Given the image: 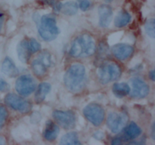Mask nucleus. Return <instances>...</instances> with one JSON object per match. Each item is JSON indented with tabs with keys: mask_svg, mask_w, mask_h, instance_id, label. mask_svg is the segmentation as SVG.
Listing matches in <instances>:
<instances>
[{
	"mask_svg": "<svg viewBox=\"0 0 155 145\" xmlns=\"http://www.w3.org/2000/svg\"><path fill=\"white\" fill-rule=\"evenodd\" d=\"M10 89V85L2 77H0V92H7Z\"/></svg>",
	"mask_w": 155,
	"mask_h": 145,
	"instance_id": "25",
	"label": "nucleus"
},
{
	"mask_svg": "<svg viewBox=\"0 0 155 145\" xmlns=\"http://www.w3.org/2000/svg\"><path fill=\"white\" fill-rule=\"evenodd\" d=\"M112 91L115 96L122 98L130 94V87L127 83L125 82L115 83L112 88Z\"/></svg>",
	"mask_w": 155,
	"mask_h": 145,
	"instance_id": "19",
	"label": "nucleus"
},
{
	"mask_svg": "<svg viewBox=\"0 0 155 145\" xmlns=\"http://www.w3.org/2000/svg\"><path fill=\"white\" fill-rule=\"evenodd\" d=\"M17 52H18V58L22 63L28 62L32 53L30 51L27 39H23L19 42L17 47Z\"/></svg>",
	"mask_w": 155,
	"mask_h": 145,
	"instance_id": "15",
	"label": "nucleus"
},
{
	"mask_svg": "<svg viewBox=\"0 0 155 145\" xmlns=\"http://www.w3.org/2000/svg\"><path fill=\"white\" fill-rule=\"evenodd\" d=\"M128 121V116L124 113H110L107 119V125L113 133L120 132Z\"/></svg>",
	"mask_w": 155,
	"mask_h": 145,
	"instance_id": "9",
	"label": "nucleus"
},
{
	"mask_svg": "<svg viewBox=\"0 0 155 145\" xmlns=\"http://www.w3.org/2000/svg\"><path fill=\"white\" fill-rule=\"evenodd\" d=\"M141 134H142V129L139 128L137 124L132 122L126 127L124 130V134L121 137V138L123 141H127V140L137 138L140 136Z\"/></svg>",
	"mask_w": 155,
	"mask_h": 145,
	"instance_id": "14",
	"label": "nucleus"
},
{
	"mask_svg": "<svg viewBox=\"0 0 155 145\" xmlns=\"http://www.w3.org/2000/svg\"><path fill=\"white\" fill-rule=\"evenodd\" d=\"M145 32L148 34V36L151 38H154L155 32H154V19L151 18L147 21L145 25Z\"/></svg>",
	"mask_w": 155,
	"mask_h": 145,
	"instance_id": "23",
	"label": "nucleus"
},
{
	"mask_svg": "<svg viewBox=\"0 0 155 145\" xmlns=\"http://www.w3.org/2000/svg\"><path fill=\"white\" fill-rule=\"evenodd\" d=\"M38 32L42 39L50 42L55 39L60 33L58 27L56 25V20L50 15H44L41 18L40 24Z\"/></svg>",
	"mask_w": 155,
	"mask_h": 145,
	"instance_id": "3",
	"label": "nucleus"
},
{
	"mask_svg": "<svg viewBox=\"0 0 155 145\" xmlns=\"http://www.w3.org/2000/svg\"><path fill=\"white\" fill-rule=\"evenodd\" d=\"M51 90V85L48 82H42L39 85L35 95V101L36 103H42L45 100L46 95Z\"/></svg>",
	"mask_w": 155,
	"mask_h": 145,
	"instance_id": "18",
	"label": "nucleus"
},
{
	"mask_svg": "<svg viewBox=\"0 0 155 145\" xmlns=\"http://www.w3.org/2000/svg\"><path fill=\"white\" fill-rule=\"evenodd\" d=\"M36 82L30 75L21 76L15 83V89L21 96H29L36 90Z\"/></svg>",
	"mask_w": 155,
	"mask_h": 145,
	"instance_id": "8",
	"label": "nucleus"
},
{
	"mask_svg": "<svg viewBox=\"0 0 155 145\" xmlns=\"http://www.w3.org/2000/svg\"><path fill=\"white\" fill-rule=\"evenodd\" d=\"M5 102L8 107L21 113H29L32 108V104L30 101L13 93L8 94L6 95Z\"/></svg>",
	"mask_w": 155,
	"mask_h": 145,
	"instance_id": "6",
	"label": "nucleus"
},
{
	"mask_svg": "<svg viewBox=\"0 0 155 145\" xmlns=\"http://www.w3.org/2000/svg\"><path fill=\"white\" fill-rule=\"evenodd\" d=\"M2 125H3V124H2V123H1V122H0V128H1L2 127Z\"/></svg>",
	"mask_w": 155,
	"mask_h": 145,
	"instance_id": "33",
	"label": "nucleus"
},
{
	"mask_svg": "<svg viewBox=\"0 0 155 145\" xmlns=\"http://www.w3.org/2000/svg\"><path fill=\"white\" fill-rule=\"evenodd\" d=\"M78 10V5L75 2H67L64 4H62L60 11L66 15H74L77 14Z\"/></svg>",
	"mask_w": 155,
	"mask_h": 145,
	"instance_id": "22",
	"label": "nucleus"
},
{
	"mask_svg": "<svg viewBox=\"0 0 155 145\" xmlns=\"http://www.w3.org/2000/svg\"><path fill=\"white\" fill-rule=\"evenodd\" d=\"M64 82L67 89L71 92H80L86 83L85 66L81 63L71 65L64 76Z\"/></svg>",
	"mask_w": 155,
	"mask_h": 145,
	"instance_id": "1",
	"label": "nucleus"
},
{
	"mask_svg": "<svg viewBox=\"0 0 155 145\" xmlns=\"http://www.w3.org/2000/svg\"><path fill=\"white\" fill-rule=\"evenodd\" d=\"M52 116L55 122L65 129H71L76 125V116L72 111L54 110Z\"/></svg>",
	"mask_w": 155,
	"mask_h": 145,
	"instance_id": "10",
	"label": "nucleus"
},
{
	"mask_svg": "<svg viewBox=\"0 0 155 145\" xmlns=\"http://www.w3.org/2000/svg\"><path fill=\"white\" fill-rule=\"evenodd\" d=\"M8 117V111L4 107H0V122L4 124V122Z\"/></svg>",
	"mask_w": 155,
	"mask_h": 145,
	"instance_id": "26",
	"label": "nucleus"
},
{
	"mask_svg": "<svg viewBox=\"0 0 155 145\" xmlns=\"http://www.w3.org/2000/svg\"><path fill=\"white\" fill-rule=\"evenodd\" d=\"M4 20H5L4 14L0 13V31H1V29H2V27L3 23H4Z\"/></svg>",
	"mask_w": 155,
	"mask_h": 145,
	"instance_id": "30",
	"label": "nucleus"
},
{
	"mask_svg": "<svg viewBox=\"0 0 155 145\" xmlns=\"http://www.w3.org/2000/svg\"><path fill=\"white\" fill-rule=\"evenodd\" d=\"M61 144H66V145H77V144H80V141L79 140L78 134H77V132H69L68 134H64L63 137H61L60 141Z\"/></svg>",
	"mask_w": 155,
	"mask_h": 145,
	"instance_id": "21",
	"label": "nucleus"
},
{
	"mask_svg": "<svg viewBox=\"0 0 155 145\" xmlns=\"http://www.w3.org/2000/svg\"><path fill=\"white\" fill-rule=\"evenodd\" d=\"M111 50L114 57L120 60H127L131 57L134 52V48L133 46L124 43H120L114 45Z\"/></svg>",
	"mask_w": 155,
	"mask_h": 145,
	"instance_id": "12",
	"label": "nucleus"
},
{
	"mask_svg": "<svg viewBox=\"0 0 155 145\" xmlns=\"http://www.w3.org/2000/svg\"><path fill=\"white\" fill-rule=\"evenodd\" d=\"M123 143V140L121 138V137H115L114 139H113L111 141L112 144H121Z\"/></svg>",
	"mask_w": 155,
	"mask_h": 145,
	"instance_id": "28",
	"label": "nucleus"
},
{
	"mask_svg": "<svg viewBox=\"0 0 155 145\" xmlns=\"http://www.w3.org/2000/svg\"><path fill=\"white\" fill-rule=\"evenodd\" d=\"M5 140L4 137H2V136H0V145L5 144Z\"/></svg>",
	"mask_w": 155,
	"mask_h": 145,
	"instance_id": "32",
	"label": "nucleus"
},
{
	"mask_svg": "<svg viewBox=\"0 0 155 145\" xmlns=\"http://www.w3.org/2000/svg\"><path fill=\"white\" fill-rule=\"evenodd\" d=\"M121 68L115 62L108 61L100 66L98 70V78L102 84H107L117 79L121 75Z\"/></svg>",
	"mask_w": 155,
	"mask_h": 145,
	"instance_id": "4",
	"label": "nucleus"
},
{
	"mask_svg": "<svg viewBox=\"0 0 155 145\" xmlns=\"http://www.w3.org/2000/svg\"><path fill=\"white\" fill-rule=\"evenodd\" d=\"M131 21V15L126 11H121L114 20V25L118 28L127 26Z\"/></svg>",
	"mask_w": 155,
	"mask_h": 145,
	"instance_id": "20",
	"label": "nucleus"
},
{
	"mask_svg": "<svg viewBox=\"0 0 155 145\" xmlns=\"http://www.w3.org/2000/svg\"><path fill=\"white\" fill-rule=\"evenodd\" d=\"M95 48L93 38L88 34H83L74 39L70 49V54L77 58L90 57L95 54Z\"/></svg>",
	"mask_w": 155,
	"mask_h": 145,
	"instance_id": "2",
	"label": "nucleus"
},
{
	"mask_svg": "<svg viewBox=\"0 0 155 145\" xmlns=\"http://www.w3.org/2000/svg\"><path fill=\"white\" fill-rule=\"evenodd\" d=\"M79 7L82 11H85L88 10L89 8L90 7V2H89V0H80Z\"/></svg>",
	"mask_w": 155,
	"mask_h": 145,
	"instance_id": "27",
	"label": "nucleus"
},
{
	"mask_svg": "<svg viewBox=\"0 0 155 145\" xmlns=\"http://www.w3.org/2000/svg\"><path fill=\"white\" fill-rule=\"evenodd\" d=\"M104 134L102 131H97L95 134H94V137L96 139H98V140H101V139L104 137Z\"/></svg>",
	"mask_w": 155,
	"mask_h": 145,
	"instance_id": "29",
	"label": "nucleus"
},
{
	"mask_svg": "<svg viewBox=\"0 0 155 145\" xmlns=\"http://www.w3.org/2000/svg\"><path fill=\"white\" fill-rule=\"evenodd\" d=\"M2 71L6 76L15 78L19 73V70L15 65L12 60L9 57H5L2 64Z\"/></svg>",
	"mask_w": 155,
	"mask_h": 145,
	"instance_id": "17",
	"label": "nucleus"
},
{
	"mask_svg": "<svg viewBox=\"0 0 155 145\" xmlns=\"http://www.w3.org/2000/svg\"><path fill=\"white\" fill-rule=\"evenodd\" d=\"M99 14V25L103 28H106L110 25L113 18V10L107 5H102L98 8Z\"/></svg>",
	"mask_w": 155,
	"mask_h": 145,
	"instance_id": "13",
	"label": "nucleus"
},
{
	"mask_svg": "<svg viewBox=\"0 0 155 145\" xmlns=\"http://www.w3.org/2000/svg\"><path fill=\"white\" fill-rule=\"evenodd\" d=\"M149 76H150V78L151 79V80H153V81H154V78H155L154 71V70H151V72H149Z\"/></svg>",
	"mask_w": 155,
	"mask_h": 145,
	"instance_id": "31",
	"label": "nucleus"
},
{
	"mask_svg": "<svg viewBox=\"0 0 155 145\" xmlns=\"http://www.w3.org/2000/svg\"><path fill=\"white\" fill-rule=\"evenodd\" d=\"M83 115L95 126L101 125L105 117L104 108L96 103H91L86 105L83 110Z\"/></svg>",
	"mask_w": 155,
	"mask_h": 145,
	"instance_id": "5",
	"label": "nucleus"
},
{
	"mask_svg": "<svg viewBox=\"0 0 155 145\" xmlns=\"http://www.w3.org/2000/svg\"><path fill=\"white\" fill-rule=\"evenodd\" d=\"M28 44L31 53H36L40 50L41 45L36 40V39H30V40H28Z\"/></svg>",
	"mask_w": 155,
	"mask_h": 145,
	"instance_id": "24",
	"label": "nucleus"
},
{
	"mask_svg": "<svg viewBox=\"0 0 155 145\" xmlns=\"http://www.w3.org/2000/svg\"><path fill=\"white\" fill-rule=\"evenodd\" d=\"M107 1H112V0H107Z\"/></svg>",
	"mask_w": 155,
	"mask_h": 145,
	"instance_id": "34",
	"label": "nucleus"
},
{
	"mask_svg": "<svg viewBox=\"0 0 155 145\" xmlns=\"http://www.w3.org/2000/svg\"><path fill=\"white\" fill-rule=\"evenodd\" d=\"M52 63L51 56L48 51H42L39 57L32 62L31 67L33 72L39 77H42L46 74L47 68L51 66Z\"/></svg>",
	"mask_w": 155,
	"mask_h": 145,
	"instance_id": "7",
	"label": "nucleus"
},
{
	"mask_svg": "<svg viewBox=\"0 0 155 145\" xmlns=\"http://www.w3.org/2000/svg\"><path fill=\"white\" fill-rule=\"evenodd\" d=\"M130 82L131 84L132 89H130L129 95L132 98L142 99V98H145L149 93V87L146 84V82L141 79L140 78L135 77V78L131 79Z\"/></svg>",
	"mask_w": 155,
	"mask_h": 145,
	"instance_id": "11",
	"label": "nucleus"
},
{
	"mask_svg": "<svg viewBox=\"0 0 155 145\" xmlns=\"http://www.w3.org/2000/svg\"><path fill=\"white\" fill-rule=\"evenodd\" d=\"M59 133V128L54 122L48 121L45 125V128L43 132V137L48 141H52L57 138Z\"/></svg>",
	"mask_w": 155,
	"mask_h": 145,
	"instance_id": "16",
	"label": "nucleus"
}]
</instances>
